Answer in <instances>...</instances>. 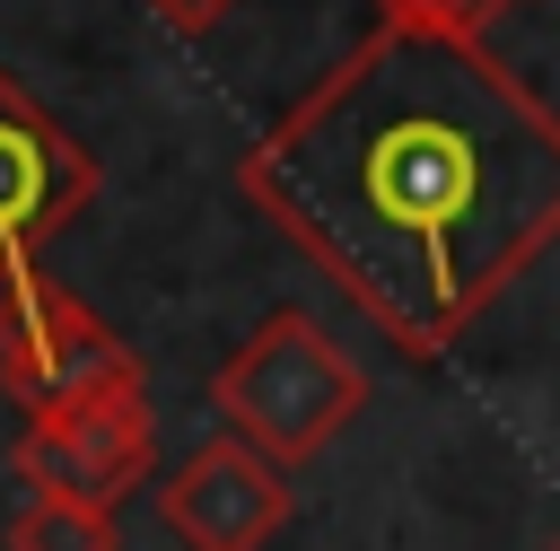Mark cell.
Returning a JSON list of instances; mask_svg holds the SVG:
<instances>
[{"mask_svg": "<svg viewBox=\"0 0 560 551\" xmlns=\"http://www.w3.org/2000/svg\"><path fill=\"white\" fill-rule=\"evenodd\" d=\"M236 192L402 359H446L560 245V114L472 35L376 26L236 157Z\"/></svg>", "mask_w": 560, "mask_h": 551, "instance_id": "6da1fadb", "label": "cell"}, {"mask_svg": "<svg viewBox=\"0 0 560 551\" xmlns=\"http://www.w3.org/2000/svg\"><path fill=\"white\" fill-rule=\"evenodd\" d=\"M210 411L262 446L271 464H315L359 411H368V376L359 359L306 315V306H271L219 367H210Z\"/></svg>", "mask_w": 560, "mask_h": 551, "instance_id": "7a4b0ae2", "label": "cell"}, {"mask_svg": "<svg viewBox=\"0 0 560 551\" xmlns=\"http://www.w3.org/2000/svg\"><path fill=\"white\" fill-rule=\"evenodd\" d=\"M0 394L26 420L96 394H140V350L114 324H96L44 262H26L0 280Z\"/></svg>", "mask_w": 560, "mask_h": 551, "instance_id": "3957f363", "label": "cell"}, {"mask_svg": "<svg viewBox=\"0 0 560 551\" xmlns=\"http://www.w3.org/2000/svg\"><path fill=\"white\" fill-rule=\"evenodd\" d=\"M88 201H96V157L70 140L61 114H44L0 70V280L26 271L52 236H70Z\"/></svg>", "mask_w": 560, "mask_h": 551, "instance_id": "277c9868", "label": "cell"}, {"mask_svg": "<svg viewBox=\"0 0 560 551\" xmlns=\"http://www.w3.org/2000/svg\"><path fill=\"white\" fill-rule=\"evenodd\" d=\"M18 481L35 499H79V507H114L122 490L149 481L158 464V429H149V402L140 394H96V402H70V411H35L9 446Z\"/></svg>", "mask_w": 560, "mask_h": 551, "instance_id": "5b68a950", "label": "cell"}, {"mask_svg": "<svg viewBox=\"0 0 560 551\" xmlns=\"http://www.w3.org/2000/svg\"><path fill=\"white\" fill-rule=\"evenodd\" d=\"M158 525L184 551H262L289 525V464H271L262 446H245L236 429H219L158 490Z\"/></svg>", "mask_w": 560, "mask_h": 551, "instance_id": "8992f818", "label": "cell"}, {"mask_svg": "<svg viewBox=\"0 0 560 551\" xmlns=\"http://www.w3.org/2000/svg\"><path fill=\"white\" fill-rule=\"evenodd\" d=\"M9 551H122L114 507H79V499H26L9 516Z\"/></svg>", "mask_w": 560, "mask_h": 551, "instance_id": "52a82bcc", "label": "cell"}, {"mask_svg": "<svg viewBox=\"0 0 560 551\" xmlns=\"http://www.w3.org/2000/svg\"><path fill=\"white\" fill-rule=\"evenodd\" d=\"M508 0H376V26H411V35H490Z\"/></svg>", "mask_w": 560, "mask_h": 551, "instance_id": "ba28073f", "label": "cell"}, {"mask_svg": "<svg viewBox=\"0 0 560 551\" xmlns=\"http://www.w3.org/2000/svg\"><path fill=\"white\" fill-rule=\"evenodd\" d=\"M140 9H149L166 35H210V26H219L236 0H140Z\"/></svg>", "mask_w": 560, "mask_h": 551, "instance_id": "9c48e42d", "label": "cell"}, {"mask_svg": "<svg viewBox=\"0 0 560 551\" xmlns=\"http://www.w3.org/2000/svg\"><path fill=\"white\" fill-rule=\"evenodd\" d=\"M542 551H560V542H542Z\"/></svg>", "mask_w": 560, "mask_h": 551, "instance_id": "30bf717a", "label": "cell"}]
</instances>
